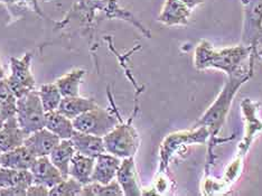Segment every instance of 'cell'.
<instances>
[{"label":"cell","instance_id":"1","mask_svg":"<svg viewBox=\"0 0 262 196\" xmlns=\"http://www.w3.org/2000/svg\"><path fill=\"white\" fill-rule=\"evenodd\" d=\"M253 74V71H247V72L229 76V81L225 83L222 91L220 92L215 101L211 104L205 114L202 116L200 120L194 124V128L196 127H205L207 129L208 134H210V138H208V149H207V164L206 169H210L211 166L214 164V147L222 142H226L233 139V137L221 139L219 138L220 130L222 129L223 124L225 122L226 116L229 114V110L231 108V104L233 102V99L237 90L244 84Z\"/></svg>","mask_w":262,"mask_h":196},{"label":"cell","instance_id":"2","mask_svg":"<svg viewBox=\"0 0 262 196\" xmlns=\"http://www.w3.org/2000/svg\"><path fill=\"white\" fill-rule=\"evenodd\" d=\"M254 55L246 45L215 50L207 40H202L194 52V65L200 71L216 69L228 76L253 71Z\"/></svg>","mask_w":262,"mask_h":196},{"label":"cell","instance_id":"3","mask_svg":"<svg viewBox=\"0 0 262 196\" xmlns=\"http://www.w3.org/2000/svg\"><path fill=\"white\" fill-rule=\"evenodd\" d=\"M46 112L37 91H31L17 99L16 118L20 128L27 136L45 126Z\"/></svg>","mask_w":262,"mask_h":196},{"label":"cell","instance_id":"4","mask_svg":"<svg viewBox=\"0 0 262 196\" xmlns=\"http://www.w3.org/2000/svg\"><path fill=\"white\" fill-rule=\"evenodd\" d=\"M208 138L210 134L205 127H196L192 132H180L167 136L160 148V173L168 167L171 156L182 147L192 144L204 145Z\"/></svg>","mask_w":262,"mask_h":196},{"label":"cell","instance_id":"5","mask_svg":"<svg viewBox=\"0 0 262 196\" xmlns=\"http://www.w3.org/2000/svg\"><path fill=\"white\" fill-rule=\"evenodd\" d=\"M103 141L105 151L119 158L133 157L139 146L138 135L130 124L116 126L104 136Z\"/></svg>","mask_w":262,"mask_h":196},{"label":"cell","instance_id":"6","mask_svg":"<svg viewBox=\"0 0 262 196\" xmlns=\"http://www.w3.org/2000/svg\"><path fill=\"white\" fill-rule=\"evenodd\" d=\"M76 132L90 134L99 137H104L117 126L118 119L113 117L108 110L95 106L80 115L72 120Z\"/></svg>","mask_w":262,"mask_h":196},{"label":"cell","instance_id":"7","mask_svg":"<svg viewBox=\"0 0 262 196\" xmlns=\"http://www.w3.org/2000/svg\"><path fill=\"white\" fill-rule=\"evenodd\" d=\"M31 54L24 55L21 58H10L11 74L7 82L17 99L35 90V80L31 73Z\"/></svg>","mask_w":262,"mask_h":196},{"label":"cell","instance_id":"8","mask_svg":"<svg viewBox=\"0 0 262 196\" xmlns=\"http://www.w3.org/2000/svg\"><path fill=\"white\" fill-rule=\"evenodd\" d=\"M260 103L251 99H244L241 102V110L244 119V134L243 140L237 146V157L243 158L248 153L255 135L262 132V120L258 118Z\"/></svg>","mask_w":262,"mask_h":196},{"label":"cell","instance_id":"9","mask_svg":"<svg viewBox=\"0 0 262 196\" xmlns=\"http://www.w3.org/2000/svg\"><path fill=\"white\" fill-rule=\"evenodd\" d=\"M29 170L33 175V184L45 186L49 189L57 185L65 178L56 166L51 162L49 156L37 157Z\"/></svg>","mask_w":262,"mask_h":196},{"label":"cell","instance_id":"10","mask_svg":"<svg viewBox=\"0 0 262 196\" xmlns=\"http://www.w3.org/2000/svg\"><path fill=\"white\" fill-rule=\"evenodd\" d=\"M59 141H61V139L56 135L51 133L49 129L44 127L37 130V132L28 135L25 142H24V146H26L29 151L37 158L49 156Z\"/></svg>","mask_w":262,"mask_h":196},{"label":"cell","instance_id":"11","mask_svg":"<svg viewBox=\"0 0 262 196\" xmlns=\"http://www.w3.org/2000/svg\"><path fill=\"white\" fill-rule=\"evenodd\" d=\"M121 160L109 153H103L95 158V164L91 182L100 184H109L117 177Z\"/></svg>","mask_w":262,"mask_h":196},{"label":"cell","instance_id":"12","mask_svg":"<svg viewBox=\"0 0 262 196\" xmlns=\"http://www.w3.org/2000/svg\"><path fill=\"white\" fill-rule=\"evenodd\" d=\"M27 135L20 128L16 116L5 121L0 130V153H6L24 145Z\"/></svg>","mask_w":262,"mask_h":196},{"label":"cell","instance_id":"13","mask_svg":"<svg viewBox=\"0 0 262 196\" xmlns=\"http://www.w3.org/2000/svg\"><path fill=\"white\" fill-rule=\"evenodd\" d=\"M117 181L120 184L124 195L137 196L142 194L139 188L136 165L133 157H127L122 160L117 173Z\"/></svg>","mask_w":262,"mask_h":196},{"label":"cell","instance_id":"14","mask_svg":"<svg viewBox=\"0 0 262 196\" xmlns=\"http://www.w3.org/2000/svg\"><path fill=\"white\" fill-rule=\"evenodd\" d=\"M75 148V151L89 157L97 158L101 154L106 153L103 137L90 134L76 132L71 138Z\"/></svg>","mask_w":262,"mask_h":196},{"label":"cell","instance_id":"15","mask_svg":"<svg viewBox=\"0 0 262 196\" xmlns=\"http://www.w3.org/2000/svg\"><path fill=\"white\" fill-rule=\"evenodd\" d=\"M33 184L31 170H18L7 167H0V188H17L25 191Z\"/></svg>","mask_w":262,"mask_h":196},{"label":"cell","instance_id":"16","mask_svg":"<svg viewBox=\"0 0 262 196\" xmlns=\"http://www.w3.org/2000/svg\"><path fill=\"white\" fill-rule=\"evenodd\" d=\"M35 160H36V157L24 145L10 151L2 153L3 167L18 170H29L32 168Z\"/></svg>","mask_w":262,"mask_h":196},{"label":"cell","instance_id":"17","mask_svg":"<svg viewBox=\"0 0 262 196\" xmlns=\"http://www.w3.org/2000/svg\"><path fill=\"white\" fill-rule=\"evenodd\" d=\"M44 127L56 135L61 140L71 139L75 133L72 120L62 115L58 110L46 112Z\"/></svg>","mask_w":262,"mask_h":196},{"label":"cell","instance_id":"18","mask_svg":"<svg viewBox=\"0 0 262 196\" xmlns=\"http://www.w3.org/2000/svg\"><path fill=\"white\" fill-rule=\"evenodd\" d=\"M75 148L71 139H63L57 144V146L52 150L49 155L51 162L56 166V168L61 171L63 176L69 177L70 164L73 156L75 155Z\"/></svg>","mask_w":262,"mask_h":196},{"label":"cell","instance_id":"19","mask_svg":"<svg viewBox=\"0 0 262 196\" xmlns=\"http://www.w3.org/2000/svg\"><path fill=\"white\" fill-rule=\"evenodd\" d=\"M95 164V158L76 153L70 164L69 176L81 183L82 185L91 183V177Z\"/></svg>","mask_w":262,"mask_h":196},{"label":"cell","instance_id":"20","mask_svg":"<svg viewBox=\"0 0 262 196\" xmlns=\"http://www.w3.org/2000/svg\"><path fill=\"white\" fill-rule=\"evenodd\" d=\"M95 106H98V104L95 103L94 100L76 96L63 98L57 110L65 117H68L71 120H73V119L79 117L82 114H84V112L94 109Z\"/></svg>","mask_w":262,"mask_h":196},{"label":"cell","instance_id":"21","mask_svg":"<svg viewBox=\"0 0 262 196\" xmlns=\"http://www.w3.org/2000/svg\"><path fill=\"white\" fill-rule=\"evenodd\" d=\"M84 74V70L77 69L72 71V72L63 75L62 78H59L55 82V84L58 88V90L61 92L63 98L79 96V88Z\"/></svg>","mask_w":262,"mask_h":196},{"label":"cell","instance_id":"22","mask_svg":"<svg viewBox=\"0 0 262 196\" xmlns=\"http://www.w3.org/2000/svg\"><path fill=\"white\" fill-rule=\"evenodd\" d=\"M17 98L11 91L7 79H0V117L7 120L16 116Z\"/></svg>","mask_w":262,"mask_h":196},{"label":"cell","instance_id":"23","mask_svg":"<svg viewBox=\"0 0 262 196\" xmlns=\"http://www.w3.org/2000/svg\"><path fill=\"white\" fill-rule=\"evenodd\" d=\"M81 195L83 196H106V195L119 196L120 195L121 196L124 194L120 184L118 183V181L113 180L109 184H100V183L91 182L86 184V185H83Z\"/></svg>","mask_w":262,"mask_h":196},{"label":"cell","instance_id":"24","mask_svg":"<svg viewBox=\"0 0 262 196\" xmlns=\"http://www.w3.org/2000/svg\"><path fill=\"white\" fill-rule=\"evenodd\" d=\"M38 94L45 112L57 110L63 99V96L59 92L55 83H49V84L41 85Z\"/></svg>","mask_w":262,"mask_h":196},{"label":"cell","instance_id":"25","mask_svg":"<svg viewBox=\"0 0 262 196\" xmlns=\"http://www.w3.org/2000/svg\"><path fill=\"white\" fill-rule=\"evenodd\" d=\"M83 185L81 183L75 181L72 177L64 178L62 182H59L57 185L52 187L50 189L49 195H55V196H75L81 195V191Z\"/></svg>","mask_w":262,"mask_h":196},{"label":"cell","instance_id":"26","mask_svg":"<svg viewBox=\"0 0 262 196\" xmlns=\"http://www.w3.org/2000/svg\"><path fill=\"white\" fill-rule=\"evenodd\" d=\"M49 194H50L49 188H46L45 186H41V185H37V184H32V185L27 188L26 195L44 196V195H49Z\"/></svg>","mask_w":262,"mask_h":196},{"label":"cell","instance_id":"27","mask_svg":"<svg viewBox=\"0 0 262 196\" xmlns=\"http://www.w3.org/2000/svg\"><path fill=\"white\" fill-rule=\"evenodd\" d=\"M4 75H5L4 69H3V67H2V63H0V79H4Z\"/></svg>","mask_w":262,"mask_h":196},{"label":"cell","instance_id":"28","mask_svg":"<svg viewBox=\"0 0 262 196\" xmlns=\"http://www.w3.org/2000/svg\"><path fill=\"white\" fill-rule=\"evenodd\" d=\"M5 119L4 118H2L0 117V130H2V128H3V126H4V123H5Z\"/></svg>","mask_w":262,"mask_h":196},{"label":"cell","instance_id":"29","mask_svg":"<svg viewBox=\"0 0 262 196\" xmlns=\"http://www.w3.org/2000/svg\"><path fill=\"white\" fill-rule=\"evenodd\" d=\"M257 55H259V56L262 58V50H261V51H259V52L257 53Z\"/></svg>","mask_w":262,"mask_h":196},{"label":"cell","instance_id":"30","mask_svg":"<svg viewBox=\"0 0 262 196\" xmlns=\"http://www.w3.org/2000/svg\"><path fill=\"white\" fill-rule=\"evenodd\" d=\"M0 167H2V153H0Z\"/></svg>","mask_w":262,"mask_h":196}]
</instances>
